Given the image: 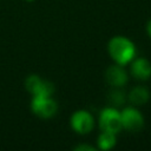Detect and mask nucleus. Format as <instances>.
I'll use <instances>...</instances> for the list:
<instances>
[{
    "label": "nucleus",
    "instance_id": "f257e3e1",
    "mask_svg": "<svg viewBox=\"0 0 151 151\" xmlns=\"http://www.w3.org/2000/svg\"><path fill=\"white\" fill-rule=\"evenodd\" d=\"M107 53L113 63L126 66L137 55V47L130 38L114 35L107 42Z\"/></svg>",
    "mask_w": 151,
    "mask_h": 151
},
{
    "label": "nucleus",
    "instance_id": "f03ea898",
    "mask_svg": "<svg viewBox=\"0 0 151 151\" xmlns=\"http://www.w3.org/2000/svg\"><path fill=\"white\" fill-rule=\"evenodd\" d=\"M24 86L32 97H51L55 91L54 84L52 81L35 73L28 74L26 77Z\"/></svg>",
    "mask_w": 151,
    "mask_h": 151
},
{
    "label": "nucleus",
    "instance_id": "7ed1b4c3",
    "mask_svg": "<svg viewBox=\"0 0 151 151\" xmlns=\"http://www.w3.org/2000/svg\"><path fill=\"white\" fill-rule=\"evenodd\" d=\"M31 112L41 119H51L58 112V103L51 97H32L29 103Z\"/></svg>",
    "mask_w": 151,
    "mask_h": 151
},
{
    "label": "nucleus",
    "instance_id": "20e7f679",
    "mask_svg": "<svg viewBox=\"0 0 151 151\" xmlns=\"http://www.w3.org/2000/svg\"><path fill=\"white\" fill-rule=\"evenodd\" d=\"M98 124L101 131H110L118 134L123 130L120 111L118 110V107L109 105L101 109L98 117Z\"/></svg>",
    "mask_w": 151,
    "mask_h": 151
},
{
    "label": "nucleus",
    "instance_id": "39448f33",
    "mask_svg": "<svg viewBox=\"0 0 151 151\" xmlns=\"http://www.w3.org/2000/svg\"><path fill=\"white\" fill-rule=\"evenodd\" d=\"M94 125H96L94 117L88 110L85 109L76 110L70 117V126L77 134L80 136L88 134L94 129Z\"/></svg>",
    "mask_w": 151,
    "mask_h": 151
},
{
    "label": "nucleus",
    "instance_id": "423d86ee",
    "mask_svg": "<svg viewBox=\"0 0 151 151\" xmlns=\"http://www.w3.org/2000/svg\"><path fill=\"white\" fill-rule=\"evenodd\" d=\"M120 119H122L123 130H126L127 132L131 133L139 132L145 125V119L143 113L139 111L137 106L133 105L126 106L120 111Z\"/></svg>",
    "mask_w": 151,
    "mask_h": 151
},
{
    "label": "nucleus",
    "instance_id": "0eeeda50",
    "mask_svg": "<svg viewBox=\"0 0 151 151\" xmlns=\"http://www.w3.org/2000/svg\"><path fill=\"white\" fill-rule=\"evenodd\" d=\"M104 79L110 87H124L129 80V73L125 66L113 63L105 70Z\"/></svg>",
    "mask_w": 151,
    "mask_h": 151
},
{
    "label": "nucleus",
    "instance_id": "6e6552de",
    "mask_svg": "<svg viewBox=\"0 0 151 151\" xmlns=\"http://www.w3.org/2000/svg\"><path fill=\"white\" fill-rule=\"evenodd\" d=\"M130 74L139 80L145 81L151 78V61L144 57H134L130 63Z\"/></svg>",
    "mask_w": 151,
    "mask_h": 151
},
{
    "label": "nucleus",
    "instance_id": "1a4fd4ad",
    "mask_svg": "<svg viewBox=\"0 0 151 151\" xmlns=\"http://www.w3.org/2000/svg\"><path fill=\"white\" fill-rule=\"evenodd\" d=\"M150 98H151L150 90L143 85H136L127 92V101L137 107L147 104Z\"/></svg>",
    "mask_w": 151,
    "mask_h": 151
},
{
    "label": "nucleus",
    "instance_id": "9d476101",
    "mask_svg": "<svg viewBox=\"0 0 151 151\" xmlns=\"http://www.w3.org/2000/svg\"><path fill=\"white\" fill-rule=\"evenodd\" d=\"M117 144V133L110 131H101L97 138V149L101 151L112 150Z\"/></svg>",
    "mask_w": 151,
    "mask_h": 151
},
{
    "label": "nucleus",
    "instance_id": "9b49d317",
    "mask_svg": "<svg viewBox=\"0 0 151 151\" xmlns=\"http://www.w3.org/2000/svg\"><path fill=\"white\" fill-rule=\"evenodd\" d=\"M107 100L111 106L120 107L127 101V93L123 90V87H111L107 93Z\"/></svg>",
    "mask_w": 151,
    "mask_h": 151
},
{
    "label": "nucleus",
    "instance_id": "f8f14e48",
    "mask_svg": "<svg viewBox=\"0 0 151 151\" xmlns=\"http://www.w3.org/2000/svg\"><path fill=\"white\" fill-rule=\"evenodd\" d=\"M74 151H97V146H92L90 144H86V143H83V144H78L77 146H74L73 149Z\"/></svg>",
    "mask_w": 151,
    "mask_h": 151
},
{
    "label": "nucleus",
    "instance_id": "ddd939ff",
    "mask_svg": "<svg viewBox=\"0 0 151 151\" xmlns=\"http://www.w3.org/2000/svg\"><path fill=\"white\" fill-rule=\"evenodd\" d=\"M146 33H147V35H149L150 39H151V18L149 19V21H147V24H146Z\"/></svg>",
    "mask_w": 151,
    "mask_h": 151
},
{
    "label": "nucleus",
    "instance_id": "4468645a",
    "mask_svg": "<svg viewBox=\"0 0 151 151\" xmlns=\"http://www.w3.org/2000/svg\"><path fill=\"white\" fill-rule=\"evenodd\" d=\"M25 1H26V2H34L35 0H25Z\"/></svg>",
    "mask_w": 151,
    "mask_h": 151
}]
</instances>
